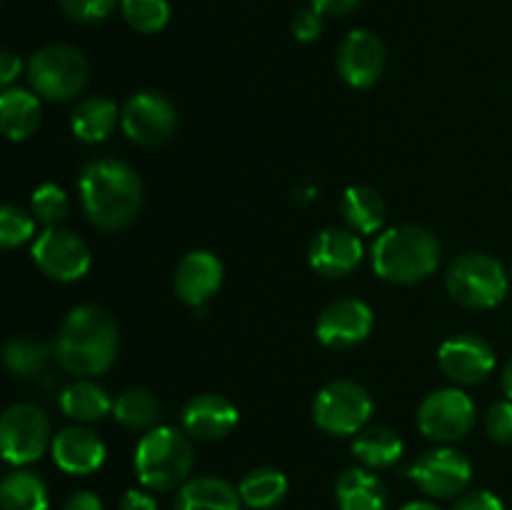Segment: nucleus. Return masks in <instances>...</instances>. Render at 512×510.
I'll list each match as a JSON object with an SVG mask.
<instances>
[{
    "mask_svg": "<svg viewBox=\"0 0 512 510\" xmlns=\"http://www.w3.org/2000/svg\"><path fill=\"white\" fill-rule=\"evenodd\" d=\"M53 445L50 440V420L38 405L15 403L0 420V448L10 465H28L43 458Z\"/></svg>",
    "mask_w": 512,
    "mask_h": 510,
    "instance_id": "6e6552de",
    "label": "nucleus"
},
{
    "mask_svg": "<svg viewBox=\"0 0 512 510\" xmlns=\"http://www.w3.org/2000/svg\"><path fill=\"white\" fill-rule=\"evenodd\" d=\"M485 430L490 440L500 445H512V400H500L485 415Z\"/></svg>",
    "mask_w": 512,
    "mask_h": 510,
    "instance_id": "f704fd0d",
    "label": "nucleus"
},
{
    "mask_svg": "<svg viewBox=\"0 0 512 510\" xmlns=\"http://www.w3.org/2000/svg\"><path fill=\"white\" fill-rule=\"evenodd\" d=\"M363 240L348 228H328L320 230L313 238L308 250V258L313 270H318L325 278H345L355 273L363 263Z\"/></svg>",
    "mask_w": 512,
    "mask_h": 510,
    "instance_id": "dca6fc26",
    "label": "nucleus"
},
{
    "mask_svg": "<svg viewBox=\"0 0 512 510\" xmlns=\"http://www.w3.org/2000/svg\"><path fill=\"white\" fill-rule=\"evenodd\" d=\"M55 465L68 475H93L105 463V443L85 425H70L53 438L50 445Z\"/></svg>",
    "mask_w": 512,
    "mask_h": 510,
    "instance_id": "6ab92c4d",
    "label": "nucleus"
},
{
    "mask_svg": "<svg viewBox=\"0 0 512 510\" xmlns=\"http://www.w3.org/2000/svg\"><path fill=\"white\" fill-rule=\"evenodd\" d=\"M440 240L423 225H395L373 243V270L378 278L398 285H413L438 270Z\"/></svg>",
    "mask_w": 512,
    "mask_h": 510,
    "instance_id": "7ed1b4c3",
    "label": "nucleus"
},
{
    "mask_svg": "<svg viewBox=\"0 0 512 510\" xmlns=\"http://www.w3.org/2000/svg\"><path fill=\"white\" fill-rule=\"evenodd\" d=\"M58 3L75 23H98L118 8L120 0H58Z\"/></svg>",
    "mask_w": 512,
    "mask_h": 510,
    "instance_id": "72a5a7b5",
    "label": "nucleus"
},
{
    "mask_svg": "<svg viewBox=\"0 0 512 510\" xmlns=\"http://www.w3.org/2000/svg\"><path fill=\"white\" fill-rule=\"evenodd\" d=\"M118 105L110 98H85L75 105L73 115H70V128L78 140L85 143H100V140L108 138L110 133L118 125Z\"/></svg>",
    "mask_w": 512,
    "mask_h": 510,
    "instance_id": "b1692460",
    "label": "nucleus"
},
{
    "mask_svg": "<svg viewBox=\"0 0 512 510\" xmlns=\"http://www.w3.org/2000/svg\"><path fill=\"white\" fill-rule=\"evenodd\" d=\"M118 325L100 305H78L65 315L55 338V360L78 378L100 375L118 355Z\"/></svg>",
    "mask_w": 512,
    "mask_h": 510,
    "instance_id": "f03ea898",
    "label": "nucleus"
},
{
    "mask_svg": "<svg viewBox=\"0 0 512 510\" xmlns=\"http://www.w3.org/2000/svg\"><path fill=\"white\" fill-rule=\"evenodd\" d=\"M58 403L60 410L70 420H78L80 425L98 423L105 415L113 413V398L108 395V390L88 378H78L75 383L65 385Z\"/></svg>",
    "mask_w": 512,
    "mask_h": 510,
    "instance_id": "5701e85b",
    "label": "nucleus"
},
{
    "mask_svg": "<svg viewBox=\"0 0 512 510\" xmlns=\"http://www.w3.org/2000/svg\"><path fill=\"white\" fill-rule=\"evenodd\" d=\"M385 70V45L370 30H350L338 48V73L353 88H370Z\"/></svg>",
    "mask_w": 512,
    "mask_h": 510,
    "instance_id": "2eb2a0df",
    "label": "nucleus"
},
{
    "mask_svg": "<svg viewBox=\"0 0 512 510\" xmlns=\"http://www.w3.org/2000/svg\"><path fill=\"white\" fill-rule=\"evenodd\" d=\"M50 358H55V345L28 338V335H15L5 343L3 350V360L10 373L23 375V378L40 373L50 363Z\"/></svg>",
    "mask_w": 512,
    "mask_h": 510,
    "instance_id": "c85d7f7f",
    "label": "nucleus"
},
{
    "mask_svg": "<svg viewBox=\"0 0 512 510\" xmlns=\"http://www.w3.org/2000/svg\"><path fill=\"white\" fill-rule=\"evenodd\" d=\"M195 463V450L190 435L173 425H160L148 430L135 448V475L148 490H175L188 483Z\"/></svg>",
    "mask_w": 512,
    "mask_h": 510,
    "instance_id": "20e7f679",
    "label": "nucleus"
},
{
    "mask_svg": "<svg viewBox=\"0 0 512 510\" xmlns=\"http://www.w3.org/2000/svg\"><path fill=\"white\" fill-rule=\"evenodd\" d=\"M160 403L150 390L130 388L113 400V415L120 425L130 430H143L158 420Z\"/></svg>",
    "mask_w": 512,
    "mask_h": 510,
    "instance_id": "c756f323",
    "label": "nucleus"
},
{
    "mask_svg": "<svg viewBox=\"0 0 512 510\" xmlns=\"http://www.w3.org/2000/svg\"><path fill=\"white\" fill-rule=\"evenodd\" d=\"M445 285L455 303L473 310H488L508 295V273L488 253H465L445 270Z\"/></svg>",
    "mask_w": 512,
    "mask_h": 510,
    "instance_id": "39448f33",
    "label": "nucleus"
},
{
    "mask_svg": "<svg viewBox=\"0 0 512 510\" xmlns=\"http://www.w3.org/2000/svg\"><path fill=\"white\" fill-rule=\"evenodd\" d=\"M78 190L85 215L100 230L125 228L143 205V183L138 173L118 158H95L85 163Z\"/></svg>",
    "mask_w": 512,
    "mask_h": 510,
    "instance_id": "f257e3e1",
    "label": "nucleus"
},
{
    "mask_svg": "<svg viewBox=\"0 0 512 510\" xmlns=\"http://www.w3.org/2000/svg\"><path fill=\"white\" fill-rule=\"evenodd\" d=\"M335 503L340 510H385L388 493L370 468H348L335 483Z\"/></svg>",
    "mask_w": 512,
    "mask_h": 510,
    "instance_id": "412c9836",
    "label": "nucleus"
},
{
    "mask_svg": "<svg viewBox=\"0 0 512 510\" xmlns=\"http://www.w3.org/2000/svg\"><path fill=\"white\" fill-rule=\"evenodd\" d=\"M353 455L370 470L390 468L403 455V440L393 428L373 425L353 435Z\"/></svg>",
    "mask_w": 512,
    "mask_h": 510,
    "instance_id": "393cba45",
    "label": "nucleus"
},
{
    "mask_svg": "<svg viewBox=\"0 0 512 510\" xmlns=\"http://www.w3.org/2000/svg\"><path fill=\"white\" fill-rule=\"evenodd\" d=\"M120 123H123L125 135L133 143L153 148V145L165 143L173 135L175 125H178V115H175L173 103L165 95L143 90V93H135L123 105Z\"/></svg>",
    "mask_w": 512,
    "mask_h": 510,
    "instance_id": "f8f14e48",
    "label": "nucleus"
},
{
    "mask_svg": "<svg viewBox=\"0 0 512 510\" xmlns=\"http://www.w3.org/2000/svg\"><path fill=\"white\" fill-rule=\"evenodd\" d=\"M120 510H158V500H155L148 490L130 488L128 493L120 498Z\"/></svg>",
    "mask_w": 512,
    "mask_h": 510,
    "instance_id": "4c0bfd02",
    "label": "nucleus"
},
{
    "mask_svg": "<svg viewBox=\"0 0 512 510\" xmlns=\"http://www.w3.org/2000/svg\"><path fill=\"white\" fill-rule=\"evenodd\" d=\"M405 475L430 498H458L473 480V465H470L468 455L460 453L458 448L440 445V448L420 455L405 470Z\"/></svg>",
    "mask_w": 512,
    "mask_h": 510,
    "instance_id": "1a4fd4ad",
    "label": "nucleus"
},
{
    "mask_svg": "<svg viewBox=\"0 0 512 510\" xmlns=\"http://www.w3.org/2000/svg\"><path fill=\"white\" fill-rule=\"evenodd\" d=\"M33 260L48 278L73 283L88 275L90 250L83 240L65 228H45L33 240Z\"/></svg>",
    "mask_w": 512,
    "mask_h": 510,
    "instance_id": "9b49d317",
    "label": "nucleus"
},
{
    "mask_svg": "<svg viewBox=\"0 0 512 510\" xmlns=\"http://www.w3.org/2000/svg\"><path fill=\"white\" fill-rule=\"evenodd\" d=\"M223 263L210 250H193L175 268L173 288L183 303L203 308L223 285Z\"/></svg>",
    "mask_w": 512,
    "mask_h": 510,
    "instance_id": "f3484780",
    "label": "nucleus"
},
{
    "mask_svg": "<svg viewBox=\"0 0 512 510\" xmlns=\"http://www.w3.org/2000/svg\"><path fill=\"white\" fill-rule=\"evenodd\" d=\"M373 310L358 298H343L330 303L315 323V335L325 348L348 350L368 340L373 333Z\"/></svg>",
    "mask_w": 512,
    "mask_h": 510,
    "instance_id": "ddd939ff",
    "label": "nucleus"
},
{
    "mask_svg": "<svg viewBox=\"0 0 512 510\" xmlns=\"http://www.w3.org/2000/svg\"><path fill=\"white\" fill-rule=\"evenodd\" d=\"M373 415V398L355 380H333L313 400V420L323 433L358 435Z\"/></svg>",
    "mask_w": 512,
    "mask_h": 510,
    "instance_id": "0eeeda50",
    "label": "nucleus"
},
{
    "mask_svg": "<svg viewBox=\"0 0 512 510\" xmlns=\"http://www.w3.org/2000/svg\"><path fill=\"white\" fill-rule=\"evenodd\" d=\"M120 13L138 33H160L170 23L168 0H120Z\"/></svg>",
    "mask_w": 512,
    "mask_h": 510,
    "instance_id": "7c9ffc66",
    "label": "nucleus"
},
{
    "mask_svg": "<svg viewBox=\"0 0 512 510\" xmlns=\"http://www.w3.org/2000/svg\"><path fill=\"white\" fill-rule=\"evenodd\" d=\"M40 118H43V108H40L38 95L30 90L5 88V93L0 95V128L5 138L13 143L28 140L40 128Z\"/></svg>",
    "mask_w": 512,
    "mask_h": 510,
    "instance_id": "4be33fe9",
    "label": "nucleus"
},
{
    "mask_svg": "<svg viewBox=\"0 0 512 510\" xmlns=\"http://www.w3.org/2000/svg\"><path fill=\"white\" fill-rule=\"evenodd\" d=\"M20 70H23V63H20L18 55L10 53V50H3V55H0V83L10 85L18 78Z\"/></svg>",
    "mask_w": 512,
    "mask_h": 510,
    "instance_id": "a19ab883",
    "label": "nucleus"
},
{
    "mask_svg": "<svg viewBox=\"0 0 512 510\" xmlns=\"http://www.w3.org/2000/svg\"><path fill=\"white\" fill-rule=\"evenodd\" d=\"M30 208H33V215L40 223H45L48 228H58L68 218L70 203L68 195H65V190L60 185L43 183L30 195Z\"/></svg>",
    "mask_w": 512,
    "mask_h": 510,
    "instance_id": "2f4dec72",
    "label": "nucleus"
},
{
    "mask_svg": "<svg viewBox=\"0 0 512 510\" xmlns=\"http://www.w3.org/2000/svg\"><path fill=\"white\" fill-rule=\"evenodd\" d=\"M438 365L453 383L478 385L495 370V353L480 335L460 333L440 345Z\"/></svg>",
    "mask_w": 512,
    "mask_h": 510,
    "instance_id": "4468645a",
    "label": "nucleus"
},
{
    "mask_svg": "<svg viewBox=\"0 0 512 510\" xmlns=\"http://www.w3.org/2000/svg\"><path fill=\"white\" fill-rule=\"evenodd\" d=\"M475 425V405L460 388L433 390L418 408V428L435 443H455Z\"/></svg>",
    "mask_w": 512,
    "mask_h": 510,
    "instance_id": "9d476101",
    "label": "nucleus"
},
{
    "mask_svg": "<svg viewBox=\"0 0 512 510\" xmlns=\"http://www.w3.org/2000/svg\"><path fill=\"white\" fill-rule=\"evenodd\" d=\"M363 0H310V8L323 15H345L353 13Z\"/></svg>",
    "mask_w": 512,
    "mask_h": 510,
    "instance_id": "58836bf2",
    "label": "nucleus"
},
{
    "mask_svg": "<svg viewBox=\"0 0 512 510\" xmlns=\"http://www.w3.org/2000/svg\"><path fill=\"white\" fill-rule=\"evenodd\" d=\"M340 210H343L345 223L355 233H375L385 220L383 195L370 185H353V188L345 190Z\"/></svg>",
    "mask_w": 512,
    "mask_h": 510,
    "instance_id": "bb28decb",
    "label": "nucleus"
},
{
    "mask_svg": "<svg viewBox=\"0 0 512 510\" xmlns=\"http://www.w3.org/2000/svg\"><path fill=\"white\" fill-rule=\"evenodd\" d=\"M323 33V13L315 8H303L293 15V35L300 43H313Z\"/></svg>",
    "mask_w": 512,
    "mask_h": 510,
    "instance_id": "c9c22d12",
    "label": "nucleus"
},
{
    "mask_svg": "<svg viewBox=\"0 0 512 510\" xmlns=\"http://www.w3.org/2000/svg\"><path fill=\"white\" fill-rule=\"evenodd\" d=\"M238 493L248 508L270 510L288 495V478L283 470L263 465V468H253L250 473H245L238 485Z\"/></svg>",
    "mask_w": 512,
    "mask_h": 510,
    "instance_id": "cd10ccee",
    "label": "nucleus"
},
{
    "mask_svg": "<svg viewBox=\"0 0 512 510\" xmlns=\"http://www.w3.org/2000/svg\"><path fill=\"white\" fill-rule=\"evenodd\" d=\"M48 485L38 473L13 470L0 483V510H48Z\"/></svg>",
    "mask_w": 512,
    "mask_h": 510,
    "instance_id": "a878e982",
    "label": "nucleus"
},
{
    "mask_svg": "<svg viewBox=\"0 0 512 510\" xmlns=\"http://www.w3.org/2000/svg\"><path fill=\"white\" fill-rule=\"evenodd\" d=\"M503 393L508 395V400H512V358L503 368Z\"/></svg>",
    "mask_w": 512,
    "mask_h": 510,
    "instance_id": "79ce46f5",
    "label": "nucleus"
},
{
    "mask_svg": "<svg viewBox=\"0 0 512 510\" xmlns=\"http://www.w3.org/2000/svg\"><path fill=\"white\" fill-rule=\"evenodd\" d=\"M35 235V220L18 205L0 208V243L3 248H18Z\"/></svg>",
    "mask_w": 512,
    "mask_h": 510,
    "instance_id": "473e14b6",
    "label": "nucleus"
},
{
    "mask_svg": "<svg viewBox=\"0 0 512 510\" xmlns=\"http://www.w3.org/2000/svg\"><path fill=\"white\" fill-rule=\"evenodd\" d=\"M33 90L53 103H65L88 85V60L70 45H45L28 63Z\"/></svg>",
    "mask_w": 512,
    "mask_h": 510,
    "instance_id": "423d86ee",
    "label": "nucleus"
},
{
    "mask_svg": "<svg viewBox=\"0 0 512 510\" xmlns=\"http://www.w3.org/2000/svg\"><path fill=\"white\" fill-rule=\"evenodd\" d=\"M400 510H440L435 503H428V500H413V503L403 505Z\"/></svg>",
    "mask_w": 512,
    "mask_h": 510,
    "instance_id": "37998d69",
    "label": "nucleus"
},
{
    "mask_svg": "<svg viewBox=\"0 0 512 510\" xmlns=\"http://www.w3.org/2000/svg\"><path fill=\"white\" fill-rule=\"evenodd\" d=\"M238 418V408L228 398L213 393L190 398L180 415L185 433L195 440H205V443L223 440L225 435L233 433Z\"/></svg>",
    "mask_w": 512,
    "mask_h": 510,
    "instance_id": "a211bd4d",
    "label": "nucleus"
},
{
    "mask_svg": "<svg viewBox=\"0 0 512 510\" xmlns=\"http://www.w3.org/2000/svg\"><path fill=\"white\" fill-rule=\"evenodd\" d=\"M453 510H505V505L490 490H470L455 500Z\"/></svg>",
    "mask_w": 512,
    "mask_h": 510,
    "instance_id": "e433bc0d",
    "label": "nucleus"
},
{
    "mask_svg": "<svg viewBox=\"0 0 512 510\" xmlns=\"http://www.w3.org/2000/svg\"><path fill=\"white\" fill-rule=\"evenodd\" d=\"M63 510H103V500L90 490H78L65 500Z\"/></svg>",
    "mask_w": 512,
    "mask_h": 510,
    "instance_id": "ea45409f",
    "label": "nucleus"
},
{
    "mask_svg": "<svg viewBox=\"0 0 512 510\" xmlns=\"http://www.w3.org/2000/svg\"><path fill=\"white\" fill-rule=\"evenodd\" d=\"M238 488L223 478L203 475L193 478L178 488V495L173 500V510H240Z\"/></svg>",
    "mask_w": 512,
    "mask_h": 510,
    "instance_id": "aec40b11",
    "label": "nucleus"
},
{
    "mask_svg": "<svg viewBox=\"0 0 512 510\" xmlns=\"http://www.w3.org/2000/svg\"><path fill=\"white\" fill-rule=\"evenodd\" d=\"M510 275H512V265H510Z\"/></svg>",
    "mask_w": 512,
    "mask_h": 510,
    "instance_id": "c03bdc74",
    "label": "nucleus"
}]
</instances>
